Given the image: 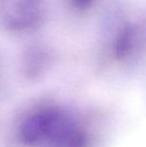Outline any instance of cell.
<instances>
[{"mask_svg": "<svg viewBox=\"0 0 146 147\" xmlns=\"http://www.w3.org/2000/svg\"><path fill=\"white\" fill-rule=\"evenodd\" d=\"M98 0H66L70 10L76 14H86L92 10Z\"/></svg>", "mask_w": 146, "mask_h": 147, "instance_id": "4", "label": "cell"}, {"mask_svg": "<svg viewBox=\"0 0 146 147\" xmlns=\"http://www.w3.org/2000/svg\"><path fill=\"white\" fill-rule=\"evenodd\" d=\"M51 51L44 44H33L28 47L24 53V64L26 71L31 74H37L42 71L50 62Z\"/></svg>", "mask_w": 146, "mask_h": 147, "instance_id": "3", "label": "cell"}, {"mask_svg": "<svg viewBox=\"0 0 146 147\" xmlns=\"http://www.w3.org/2000/svg\"><path fill=\"white\" fill-rule=\"evenodd\" d=\"M46 0H0V25L16 34L29 33L44 22Z\"/></svg>", "mask_w": 146, "mask_h": 147, "instance_id": "1", "label": "cell"}, {"mask_svg": "<svg viewBox=\"0 0 146 147\" xmlns=\"http://www.w3.org/2000/svg\"><path fill=\"white\" fill-rule=\"evenodd\" d=\"M110 52L117 61H127L146 47V18L124 19L116 26L110 38Z\"/></svg>", "mask_w": 146, "mask_h": 147, "instance_id": "2", "label": "cell"}]
</instances>
